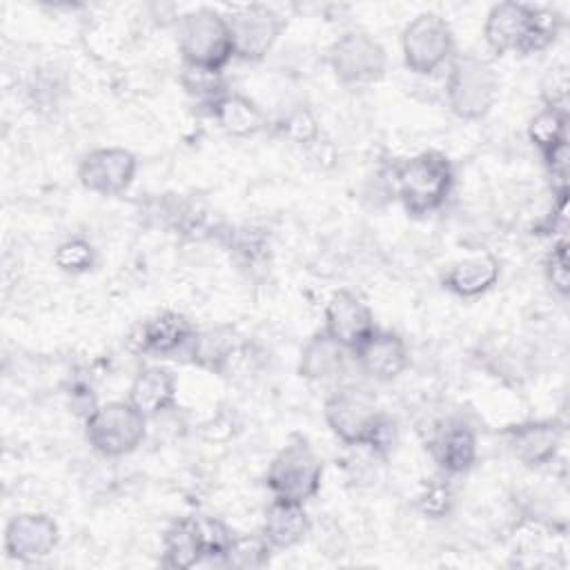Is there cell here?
I'll return each instance as SVG.
<instances>
[{"label": "cell", "mask_w": 570, "mask_h": 570, "mask_svg": "<svg viewBox=\"0 0 570 570\" xmlns=\"http://www.w3.org/2000/svg\"><path fill=\"white\" fill-rule=\"evenodd\" d=\"M194 334L196 327L183 314L163 312L140 325L134 343L142 354L174 358L178 354L187 356Z\"/></svg>", "instance_id": "9a60e30c"}, {"label": "cell", "mask_w": 570, "mask_h": 570, "mask_svg": "<svg viewBox=\"0 0 570 570\" xmlns=\"http://www.w3.org/2000/svg\"><path fill=\"white\" fill-rule=\"evenodd\" d=\"M323 463L309 441L292 434L267 468V488L274 499L305 503L321 490Z\"/></svg>", "instance_id": "8992f818"}, {"label": "cell", "mask_w": 570, "mask_h": 570, "mask_svg": "<svg viewBox=\"0 0 570 570\" xmlns=\"http://www.w3.org/2000/svg\"><path fill=\"white\" fill-rule=\"evenodd\" d=\"M568 89H570L568 67L566 65L550 67L546 71V76L541 78V100H543V107L561 111V114H568Z\"/></svg>", "instance_id": "f1b7e54d"}, {"label": "cell", "mask_w": 570, "mask_h": 570, "mask_svg": "<svg viewBox=\"0 0 570 570\" xmlns=\"http://www.w3.org/2000/svg\"><path fill=\"white\" fill-rule=\"evenodd\" d=\"M234 56L247 62L263 60L276 45L285 22L283 18L263 4H249L227 16Z\"/></svg>", "instance_id": "8fae6325"}, {"label": "cell", "mask_w": 570, "mask_h": 570, "mask_svg": "<svg viewBox=\"0 0 570 570\" xmlns=\"http://www.w3.org/2000/svg\"><path fill=\"white\" fill-rule=\"evenodd\" d=\"M499 96V78L494 67L474 53L452 60L445 80V98L454 116L463 120L483 118Z\"/></svg>", "instance_id": "52a82bcc"}, {"label": "cell", "mask_w": 570, "mask_h": 570, "mask_svg": "<svg viewBox=\"0 0 570 570\" xmlns=\"http://www.w3.org/2000/svg\"><path fill=\"white\" fill-rule=\"evenodd\" d=\"M138 160L129 149L100 147L82 156L78 165V180L85 189L100 196H118L136 178Z\"/></svg>", "instance_id": "7c38bea8"}, {"label": "cell", "mask_w": 570, "mask_h": 570, "mask_svg": "<svg viewBox=\"0 0 570 570\" xmlns=\"http://www.w3.org/2000/svg\"><path fill=\"white\" fill-rule=\"evenodd\" d=\"M374 330L372 309L361 296L350 289H338L330 296L325 305L323 332L338 345H343L347 352H354Z\"/></svg>", "instance_id": "4fadbf2b"}, {"label": "cell", "mask_w": 570, "mask_h": 570, "mask_svg": "<svg viewBox=\"0 0 570 570\" xmlns=\"http://www.w3.org/2000/svg\"><path fill=\"white\" fill-rule=\"evenodd\" d=\"M454 187V167L441 151H421L392 167V189L412 216L436 212Z\"/></svg>", "instance_id": "7a4b0ae2"}, {"label": "cell", "mask_w": 570, "mask_h": 570, "mask_svg": "<svg viewBox=\"0 0 570 570\" xmlns=\"http://www.w3.org/2000/svg\"><path fill=\"white\" fill-rule=\"evenodd\" d=\"M207 114L218 122L225 134L234 138L254 136L267 125L265 111L252 98L238 91H225L207 107Z\"/></svg>", "instance_id": "ffe728a7"}, {"label": "cell", "mask_w": 570, "mask_h": 570, "mask_svg": "<svg viewBox=\"0 0 570 570\" xmlns=\"http://www.w3.org/2000/svg\"><path fill=\"white\" fill-rule=\"evenodd\" d=\"M530 142L543 154L561 142H568V114L543 107L528 125Z\"/></svg>", "instance_id": "484cf974"}, {"label": "cell", "mask_w": 570, "mask_h": 570, "mask_svg": "<svg viewBox=\"0 0 570 570\" xmlns=\"http://www.w3.org/2000/svg\"><path fill=\"white\" fill-rule=\"evenodd\" d=\"M330 67L343 85L379 80L387 67V53L365 31H345L330 47Z\"/></svg>", "instance_id": "30bf717a"}, {"label": "cell", "mask_w": 570, "mask_h": 570, "mask_svg": "<svg viewBox=\"0 0 570 570\" xmlns=\"http://www.w3.org/2000/svg\"><path fill=\"white\" fill-rule=\"evenodd\" d=\"M232 539L234 532L214 517H183L165 532L163 563L176 570H187L203 561L220 563Z\"/></svg>", "instance_id": "277c9868"}, {"label": "cell", "mask_w": 570, "mask_h": 570, "mask_svg": "<svg viewBox=\"0 0 570 570\" xmlns=\"http://www.w3.org/2000/svg\"><path fill=\"white\" fill-rule=\"evenodd\" d=\"M272 546L265 541L263 534H245L232 539L227 546L220 566L227 568H263L269 563L272 557Z\"/></svg>", "instance_id": "d4e9b609"}, {"label": "cell", "mask_w": 570, "mask_h": 570, "mask_svg": "<svg viewBox=\"0 0 570 570\" xmlns=\"http://www.w3.org/2000/svg\"><path fill=\"white\" fill-rule=\"evenodd\" d=\"M499 258L490 252H481L452 263L443 274V287L461 298H474L488 292L499 281Z\"/></svg>", "instance_id": "d6986e66"}, {"label": "cell", "mask_w": 570, "mask_h": 570, "mask_svg": "<svg viewBox=\"0 0 570 570\" xmlns=\"http://www.w3.org/2000/svg\"><path fill=\"white\" fill-rule=\"evenodd\" d=\"M543 272L552 289L561 296H568L570 292V267H568V240L559 238L552 249L546 256Z\"/></svg>", "instance_id": "f546056e"}, {"label": "cell", "mask_w": 570, "mask_h": 570, "mask_svg": "<svg viewBox=\"0 0 570 570\" xmlns=\"http://www.w3.org/2000/svg\"><path fill=\"white\" fill-rule=\"evenodd\" d=\"M401 51L410 71L421 76L434 73L450 60L454 51L452 29L439 13H419L401 33Z\"/></svg>", "instance_id": "9c48e42d"}, {"label": "cell", "mask_w": 570, "mask_h": 570, "mask_svg": "<svg viewBox=\"0 0 570 570\" xmlns=\"http://www.w3.org/2000/svg\"><path fill=\"white\" fill-rule=\"evenodd\" d=\"M347 350L323 330L316 332L301 350L298 374L307 381H327L343 372Z\"/></svg>", "instance_id": "603a6c76"}, {"label": "cell", "mask_w": 570, "mask_h": 570, "mask_svg": "<svg viewBox=\"0 0 570 570\" xmlns=\"http://www.w3.org/2000/svg\"><path fill=\"white\" fill-rule=\"evenodd\" d=\"M85 434L102 456H125L145 441L147 416L129 401H109L87 414Z\"/></svg>", "instance_id": "ba28073f"}, {"label": "cell", "mask_w": 570, "mask_h": 570, "mask_svg": "<svg viewBox=\"0 0 570 570\" xmlns=\"http://www.w3.org/2000/svg\"><path fill=\"white\" fill-rule=\"evenodd\" d=\"M178 47L185 65L223 71L234 56L227 16L209 7L187 11L178 20Z\"/></svg>", "instance_id": "5b68a950"}, {"label": "cell", "mask_w": 570, "mask_h": 570, "mask_svg": "<svg viewBox=\"0 0 570 570\" xmlns=\"http://www.w3.org/2000/svg\"><path fill=\"white\" fill-rule=\"evenodd\" d=\"M325 423L347 445L381 450L390 434V421L367 390L345 385L334 390L323 405Z\"/></svg>", "instance_id": "3957f363"}, {"label": "cell", "mask_w": 570, "mask_h": 570, "mask_svg": "<svg viewBox=\"0 0 570 570\" xmlns=\"http://www.w3.org/2000/svg\"><path fill=\"white\" fill-rule=\"evenodd\" d=\"M53 261L62 272L80 274V272H87V269L94 267L96 252L87 240L71 238V240H65L62 245H58V249L53 254Z\"/></svg>", "instance_id": "83f0119b"}, {"label": "cell", "mask_w": 570, "mask_h": 570, "mask_svg": "<svg viewBox=\"0 0 570 570\" xmlns=\"http://www.w3.org/2000/svg\"><path fill=\"white\" fill-rule=\"evenodd\" d=\"M283 134L294 140V142H301V145H309V142H316L318 140V125H316V118L312 116L309 109H294L285 116L283 120Z\"/></svg>", "instance_id": "4dcf8cb0"}, {"label": "cell", "mask_w": 570, "mask_h": 570, "mask_svg": "<svg viewBox=\"0 0 570 570\" xmlns=\"http://www.w3.org/2000/svg\"><path fill=\"white\" fill-rule=\"evenodd\" d=\"M127 401L147 419L158 416L176 401V376L160 365L142 367L131 381Z\"/></svg>", "instance_id": "44dd1931"}, {"label": "cell", "mask_w": 570, "mask_h": 570, "mask_svg": "<svg viewBox=\"0 0 570 570\" xmlns=\"http://www.w3.org/2000/svg\"><path fill=\"white\" fill-rule=\"evenodd\" d=\"M58 525L51 517L38 512L16 514L4 530V552L16 561H40L53 552Z\"/></svg>", "instance_id": "5bb4252c"}, {"label": "cell", "mask_w": 570, "mask_h": 570, "mask_svg": "<svg viewBox=\"0 0 570 570\" xmlns=\"http://www.w3.org/2000/svg\"><path fill=\"white\" fill-rule=\"evenodd\" d=\"M563 439V425L557 421H528L505 430V441L517 461L528 468H541L554 459Z\"/></svg>", "instance_id": "e0dca14e"}, {"label": "cell", "mask_w": 570, "mask_h": 570, "mask_svg": "<svg viewBox=\"0 0 570 570\" xmlns=\"http://www.w3.org/2000/svg\"><path fill=\"white\" fill-rule=\"evenodd\" d=\"M430 452L445 474H463L476 461V436L463 421H445L430 439Z\"/></svg>", "instance_id": "ac0fdd59"}, {"label": "cell", "mask_w": 570, "mask_h": 570, "mask_svg": "<svg viewBox=\"0 0 570 570\" xmlns=\"http://www.w3.org/2000/svg\"><path fill=\"white\" fill-rule=\"evenodd\" d=\"M183 87L187 89L189 96L203 102V107H209L214 100H218L227 89L223 85L220 71H209V69H198L185 65L183 71Z\"/></svg>", "instance_id": "4316f807"}, {"label": "cell", "mask_w": 570, "mask_h": 570, "mask_svg": "<svg viewBox=\"0 0 570 570\" xmlns=\"http://www.w3.org/2000/svg\"><path fill=\"white\" fill-rule=\"evenodd\" d=\"M450 503H452V494H450L448 485H443V483H439V481L430 483V485L425 488V492L419 497L421 510H423L425 514L434 517V519H436V517H443V514L448 512Z\"/></svg>", "instance_id": "1f68e13d"}, {"label": "cell", "mask_w": 570, "mask_h": 570, "mask_svg": "<svg viewBox=\"0 0 570 570\" xmlns=\"http://www.w3.org/2000/svg\"><path fill=\"white\" fill-rule=\"evenodd\" d=\"M563 20L557 11L546 7H530L523 2L494 4L483 22V36L497 53H537L548 49Z\"/></svg>", "instance_id": "6da1fadb"}, {"label": "cell", "mask_w": 570, "mask_h": 570, "mask_svg": "<svg viewBox=\"0 0 570 570\" xmlns=\"http://www.w3.org/2000/svg\"><path fill=\"white\" fill-rule=\"evenodd\" d=\"M238 347V338L232 327H209V330H196L191 343H189V361L196 363L198 367L212 370V372H223L232 354Z\"/></svg>", "instance_id": "cb8c5ba5"}, {"label": "cell", "mask_w": 570, "mask_h": 570, "mask_svg": "<svg viewBox=\"0 0 570 570\" xmlns=\"http://www.w3.org/2000/svg\"><path fill=\"white\" fill-rule=\"evenodd\" d=\"M307 532H309V517L303 503L274 499L267 505L261 534L274 550H285L301 543Z\"/></svg>", "instance_id": "7402d4cb"}, {"label": "cell", "mask_w": 570, "mask_h": 570, "mask_svg": "<svg viewBox=\"0 0 570 570\" xmlns=\"http://www.w3.org/2000/svg\"><path fill=\"white\" fill-rule=\"evenodd\" d=\"M354 358L363 374L374 381H392L405 372L410 352L405 341L394 332L374 330L356 350Z\"/></svg>", "instance_id": "2e32d148"}]
</instances>
